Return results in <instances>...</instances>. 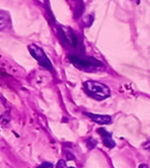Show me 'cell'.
I'll return each mask as SVG.
<instances>
[{"label": "cell", "instance_id": "7a4b0ae2", "mask_svg": "<svg viewBox=\"0 0 150 168\" xmlns=\"http://www.w3.org/2000/svg\"><path fill=\"white\" fill-rule=\"evenodd\" d=\"M29 52H30V54H32L33 58L36 61H38V62L41 66H43L48 69H52L53 68L49 59L48 58V56L46 55L44 51L42 50L40 47H39L38 46L33 45V44L29 46Z\"/></svg>", "mask_w": 150, "mask_h": 168}, {"label": "cell", "instance_id": "9c48e42d", "mask_svg": "<svg viewBox=\"0 0 150 168\" xmlns=\"http://www.w3.org/2000/svg\"><path fill=\"white\" fill-rule=\"evenodd\" d=\"M139 168H148V166L147 165H144V164H142V165H140V166Z\"/></svg>", "mask_w": 150, "mask_h": 168}, {"label": "cell", "instance_id": "ba28073f", "mask_svg": "<svg viewBox=\"0 0 150 168\" xmlns=\"http://www.w3.org/2000/svg\"><path fill=\"white\" fill-rule=\"evenodd\" d=\"M56 168H66V164L64 162V160H59V162L57 164V166H56Z\"/></svg>", "mask_w": 150, "mask_h": 168}, {"label": "cell", "instance_id": "3957f363", "mask_svg": "<svg viewBox=\"0 0 150 168\" xmlns=\"http://www.w3.org/2000/svg\"><path fill=\"white\" fill-rule=\"evenodd\" d=\"M69 60L72 62L75 65H78L83 67H98V66H103L104 64L102 62L96 61L94 59L92 60H83L82 58H79L77 56L69 55Z\"/></svg>", "mask_w": 150, "mask_h": 168}, {"label": "cell", "instance_id": "30bf717a", "mask_svg": "<svg viewBox=\"0 0 150 168\" xmlns=\"http://www.w3.org/2000/svg\"><path fill=\"white\" fill-rule=\"evenodd\" d=\"M69 168H74V167H69Z\"/></svg>", "mask_w": 150, "mask_h": 168}, {"label": "cell", "instance_id": "277c9868", "mask_svg": "<svg viewBox=\"0 0 150 168\" xmlns=\"http://www.w3.org/2000/svg\"><path fill=\"white\" fill-rule=\"evenodd\" d=\"M85 115L87 117H89L93 122L98 123L100 125L109 124L112 122L111 118L108 115H98V114H92V113H88V112H86Z\"/></svg>", "mask_w": 150, "mask_h": 168}, {"label": "cell", "instance_id": "5b68a950", "mask_svg": "<svg viewBox=\"0 0 150 168\" xmlns=\"http://www.w3.org/2000/svg\"><path fill=\"white\" fill-rule=\"evenodd\" d=\"M98 132L99 133L100 136L102 137V139H103V143L104 145L108 147V148H113L114 146H116L115 142L112 139V137L110 132H108L105 128H99L98 130Z\"/></svg>", "mask_w": 150, "mask_h": 168}, {"label": "cell", "instance_id": "6da1fadb", "mask_svg": "<svg viewBox=\"0 0 150 168\" xmlns=\"http://www.w3.org/2000/svg\"><path fill=\"white\" fill-rule=\"evenodd\" d=\"M84 89L90 96L96 100H105L111 95V90L106 84L96 81H88L83 83Z\"/></svg>", "mask_w": 150, "mask_h": 168}, {"label": "cell", "instance_id": "8992f818", "mask_svg": "<svg viewBox=\"0 0 150 168\" xmlns=\"http://www.w3.org/2000/svg\"><path fill=\"white\" fill-rule=\"evenodd\" d=\"M97 145V141L93 138H90L87 141V146L89 147V149H93Z\"/></svg>", "mask_w": 150, "mask_h": 168}, {"label": "cell", "instance_id": "52a82bcc", "mask_svg": "<svg viewBox=\"0 0 150 168\" xmlns=\"http://www.w3.org/2000/svg\"><path fill=\"white\" fill-rule=\"evenodd\" d=\"M38 168H54L53 165L49 162H43Z\"/></svg>", "mask_w": 150, "mask_h": 168}]
</instances>
